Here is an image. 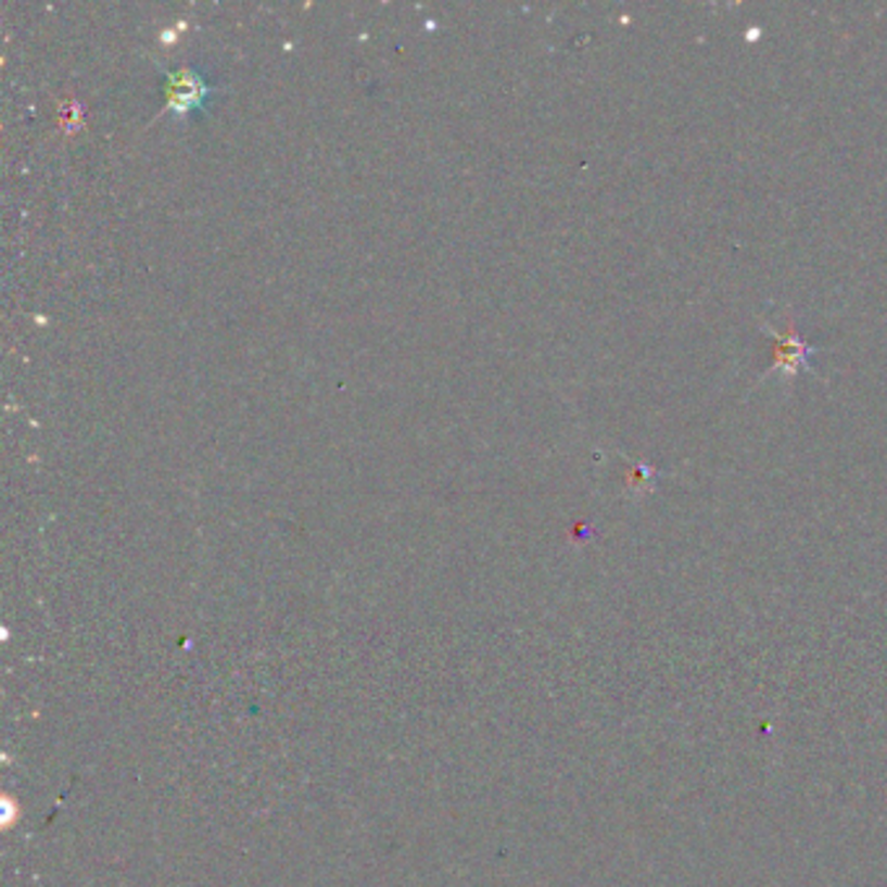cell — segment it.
<instances>
[{
    "label": "cell",
    "mask_w": 887,
    "mask_h": 887,
    "mask_svg": "<svg viewBox=\"0 0 887 887\" xmlns=\"http://www.w3.org/2000/svg\"><path fill=\"white\" fill-rule=\"evenodd\" d=\"M762 328H765V331L773 337V365L768 367V372L762 376V380L775 376V372H786V378L799 376L801 370L814 372V367L810 365V357L818 352V346L807 344V341L799 337L794 313H788L784 331H775V328L768 324H762Z\"/></svg>",
    "instance_id": "1"
},
{
    "label": "cell",
    "mask_w": 887,
    "mask_h": 887,
    "mask_svg": "<svg viewBox=\"0 0 887 887\" xmlns=\"http://www.w3.org/2000/svg\"><path fill=\"white\" fill-rule=\"evenodd\" d=\"M164 107L169 113H190V110H201L212 97V87L199 71L180 68L167 74L164 78Z\"/></svg>",
    "instance_id": "2"
}]
</instances>
